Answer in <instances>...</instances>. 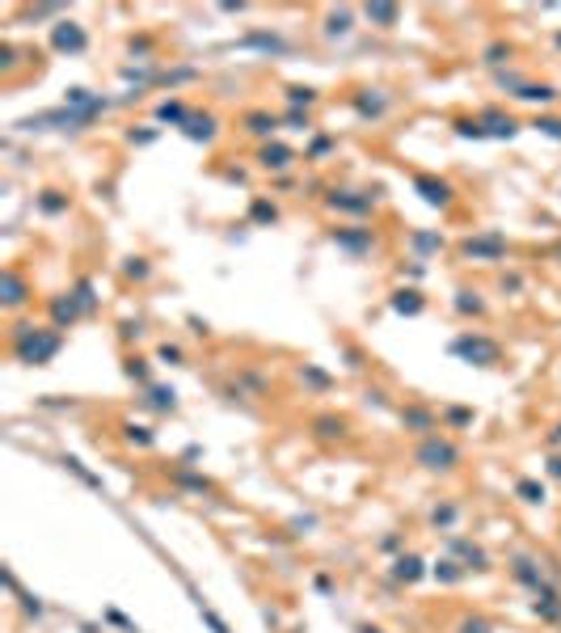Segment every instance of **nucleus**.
<instances>
[{
    "label": "nucleus",
    "mask_w": 561,
    "mask_h": 633,
    "mask_svg": "<svg viewBox=\"0 0 561 633\" xmlns=\"http://www.w3.org/2000/svg\"><path fill=\"white\" fill-rule=\"evenodd\" d=\"M401 427L405 431H418V435H430V431H439V418L426 406H405L401 409Z\"/></svg>",
    "instance_id": "12"
},
{
    "label": "nucleus",
    "mask_w": 561,
    "mask_h": 633,
    "mask_svg": "<svg viewBox=\"0 0 561 633\" xmlns=\"http://www.w3.org/2000/svg\"><path fill=\"white\" fill-rule=\"evenodd\" d=\"M329 148H333V139H313V148H308V156H325Z\"/></svg>",
    "instance_id": "53"
},
{
    "label": "nucleus",
    "mask_w": 561,
    "mask_h": 633,
    "mask_svg": "<svg viewBox=\"0 0 561 633\" xmlns=\"http://www.w3.org/2000/svg\"><path fill=\"white\" fill-rule=\"evenodd\" d=\"M143 406H152V409H178V393L173 389H165V384H148V397H143Z\"/></svg>",
    "instance_id": "22"
},
{
    "label": "nucleus",
    "mask_w": 561,
    "mask_h": 633,
    "mask_svg": "<svg viewBox=\"0 0 561 633\" xmlns=\"http://www.w3.org/2000/svg\"><path fill=\"white\" fill-rule=\"evenodd\" d=\"M59 464H64V469H68V473H72V477H81V482H85V486H89V490H101V477H94V473H89V469H85V464H81V460H76V456H64V460H59Z\"/></svg>",
    "instance_id": "31"
},
{
    "label": "nucleus",
    "mask_w": 561,
    "mask_h": 633,
    "mask_svg": "<svg viewBox=\"0 0 561 633\" xmlns=\"http://www.w3.org/2000/svg\"><path fill=\"white\" fill-rule=\"evenodd\" d=\"M359 633H380V629H372V625H363V629H359Z\"/></svg>",
    "instance_id": "60"
},
{
    "label": "nucleus",
    "mask_w": 561,
    "mask_h": 633,
    "mask_svg": "<svg viewBox=\"0 0 561 633\" xmlns=\"http://www.w3.org/2000/svg\"><path fill=\"white\" fill-rule=\"evenodd\" d=\"M380 549H384V553H393V549H401V537H384V541H380Z\"/></svg>",
    "instance_id": "56"
},
{
    "label": "nucleus",
    "mask_w": 561,
    "mask_h": 633,
    "mask_svg": "<svg viewBox=\"0 0 561 633\" xmlns=\"http://www.w3.org/2000/svg\"><path fill=\"white\" fill-rule=\"evenodd\" d=\"M414 249H418V254H435V249H443V236H435V232H414Z\"/></svg>",
    "instance_id": "39"
},
{
    "label": "nucleus",
    "mask_w": 561,
    "mask_h": 633,
    "mask_svg": "<svg viewBox=\"0 0 561 633\" xmlns=\"http://www.w3.org/2000/svg\"><path fill=\"white\" fill-rule=\"evenodd\" d=\"M456 633H494V625H490L485 617H465V621L456 625Z\"/></svg>",
    "instance_id": "41"
},
{
    "label": "nucleus",
    "mask_w": 561,
    "mask_h": 633,
    "mask_svg": "<svg viewBox=\"0 0 561 633\" xmlns=\"http://www.w3.org/2000/svg\"><path fill=\"white\" fill-rule=\"evenodd\" d=\"M481 123H490V127H485V136L490 139H515V131H519V123H515V119H502L498 110H485Z\"/></svg>",
    "instance_id": "17"
},
{
    "label": "nucleus",
    "mask_w": 561,
    "mask_h": 633,
    "mask_svg": "<svg viewBox=\"0 0 561 633\" xmlns=\"http://www.w3.org/2000/svg\"><path fill=\"white\" fill-rule=\"evenodd\" d=\"M300 380H308L313 389H329V384H333V380H329V372L313 367V363H304V367H300Z\"/></svg>",
    "instance_id": "37"
},
{
    "label": "nucleus",
    "mask_w": 561,
    "mask_h": 633,
    "mask_svg": "<svg viewBox=\"0 0 561 633\" xmlns=\"http://www.w3.org/2000/svg\"><path fill=\"white\" fill-rule=\"evenodd\" d=\"M156 119L161 123H173V127H186L190 110L182 106V101H161V110H156Z\"/></svg>",
    "instance_id": "27"
},
{
    "label": "nucleus",
    "mask_w": 561,
    "mask_h": 633,
    "mask_svg": "<svg viewBox=\"0 0 561 633\" xmlns=\"http://www.w3.org/2000/svg\"><path fill=\"white\" fill-rule=\"evenodd\" d=\"M414 460L422 469H430V473H448V469L460 464V448L452 439H443V435H426L418 444V452H414Z\"/></svg>",
    "instance_id": "2"
},
{
    "label": "nucleus",
    "mask_w": 561,
    "mask_h": 633,
    "mask_svg": "<svg viewBox=\"0 0 561 633\" xmlns=\"http://www.w3.org/2000/svg\"><path fill=\"white\" fill-rule=\"evenodd\" d=\"M452 355L465 363H477V367H494L502 359V347L494 338H481V334H460V338H452Z\"/></svg>",
    "instance_id": "3"
},
{
    "label": "nucleus",
    "mask_w": 561,
    "mask_h": 633,
    "mask_svg": "<svg viewBox=\"0 0 561 633\" xmlns=\"http://www.w3.org/2000/svg\"><path fill=\"white\" fill-rule=\"evenodd\" d=\"M549 444H561V427L553 431V435H549Z\"/></svg>",
    "instance_id": "59"
},
{
    "label": "nucleus",
    "mask_w": 561,
    "mask_h": 633,
    "mask_svg": "<svg viewBox=\"0 0 561 633\" xmlns=\"http://www.w3.org/2000/svg\"><path fill=\"white\" fill-rule=\"evenodd\" d=\"M241 46H258V51H275V55L287 51V43H283L279 34H249V39H241Z\"/></svg>",
    "instance_id": "30"
},
{
    "label": "nucleus",
    "mask_w": 561,
    "mask_h": 633,
    "mask_svg": "<svg viewBox=\"0 0 561 633\" xmlns=\"http://www.w3.org/2000/svg\"><path fill=\"white\" fill-rule=\"evenodd\" d=\"M507 59H511V46H507V43L485 46V64H490V68H498V64H507Z\"/></svg>",
    "instance_id": "42"
},
{
    "label": "nucleus",
    "mask_w": 561,
    "mask_h": 633,
    "mask_svg": "<svg viewBox=\"0 0 561 633\" xmlns=\"http://www.w3.org/2000/svg\"><path fill=\"white\" fill-rule=\"evenodd\" d=\"M430 574H435L439 583H460L468 570L460 566V562H456V557H443V562H435V570H430Z\"/></svg>",
    "instance_id": "24"
},
{
    "label": "nucleus",
    "mask_w": 561,
    "mask_h": 633,
    "mask_svg": "<svg viewBox=\"0 0 561 633\" xmlns=\"http://www.w3.org/2000/svg\"><path fill=\"white\" fill-rule=\"evenodd\" d=\"M76 296H81V304H85V309H94V304H97L94 283H89V279H81V283H76Z\"/></svg>",
    "instance_id": "48"
},
{
    "label": "nucleus",
    "mask_w": 561,
    "mask_h": 633,
    "mask_svg": "<svg viewBox=\"0 0 561 633\" xmlns=\"http://www.w3.org/2000/svg\"><path fill=\"white\" fill-rule=\"evenodd\" d=\"M515 494L523 498V502H545V486L536 477H523V482H515Z\"/></svg>",
    "instance_id": "34"
},
{
    "label": "nucleus",
    "mask_w": 561,
    "mask_h": 633,
    "mask_svg": "<svg viewBox=\"0 0 561 633\" xmlns=\"http://www.w3.org/2000/svg\"><path fill=\"white\" fill-rule=\"evenodd\" d=\"M26 296H30V291H26L21 274H17V271H4V304H9V309H17V304H26Z\"/></svg>",
    "instance_id": "23"
},
{
    "label": "nucleus",
    "mask_w": 561,
    "mask_h": 633,
    "mask_svg": "<svg viewBox=\"0 0 561 633\" xmlns=\"http://www.w3.org/2000/svg\"><path fill=\"white\" fill-rule=\"evenodd\" d=\"M557 46H561V34H557Z\"/></svg>",
    "instance_id": "61"
},
{
    "label": "nucleus",
    "mask_w": 561,
    "mask_h": 633,
    "mask_svg": "<svg viewBox=\"0 0 561 633\" xmlns=\"http://www.w3.org/2000/svg\"><path fill=\"white\" fill-rule=\"evenodd\" d=\"M85 43H89V39H85V30H81L76 21H59V26H55V34H51V46H55V51H64V55H81Z\"/></svg>",
    "instance_id": "6"
},
{
    "label": "nucleus",
    "mask_w": 561,
    "mask_h": 633,
    "mask_svg": "<svg viewBox=\"0 0 561 633\" xmlns=\"http://www.w3.org/2000/svg\"><path fill=\"white\" fill-rule=\"evenodd\" d=\"M182 131L190 139H216V114H190Z\"/></svg>",
    "instance_id": "20"
},
{
    "label": "nucleus",
    "mask_w": 561,
    "mask_h": 633,
    "mask_svg": "<svg viewBox=\"0 0 561 633\" xmlns=\"http://www.w3.org/2000/svg\"><path fill=\"white\" fill-rule=\"evenodd\" d=\"M59 347H64L59 329H34V325H17L13 329V355L21 363L43 367V363H51L59 355Z\"/></svg>",
    "instance_id": "1"
},
{
    "label": "nucleus",
    "mask_w": 561,
    "mask_h": 633,
    "mask_svg": "<svg viewBox=\"0 0 561 633\" xmlns=\"http://www.w3.org/2000/svg\"><path fill=\"white\" fill-rule=\"evenodd\" d=\"M249 216H253L258 224H275V220H279V207L266 203V199H253V211H249Z\"/></svg>",
    "instance_id": "35"
},
{
    "label": "nucleus",
    "mask_w": 561,
    "mask_h": 633,
    "mask_svg": "<svg viewBox=\"0 0 561 633\" xmlns=\"http://www.w3.org/2000/svg\"><path fill=\"white\" fill-rule=\"evenodd\" d=\"M549 473H553V477H561V456H553V460H549Z\"/></svg>",
    "instance_id": "58"
},
{
    "label": "nucleus",
    "mask_w": 561,
    "mask_h": 633,
    "mask_svg": "<svg viewBox=\"0 0 561 633\" xmlns=\"http://www.w3.org/2000/svg\"><path fill=\"white\" fill-rule=\"evenodd\" d=\"M245 127H249L253 136H275V127H279V119H275V114H266V110H253V114L245 119Z\"/></svg>",
    "instance_id": "26"
},
{
    "label": "nucleus",
    "mask_w": 561,
    "mask_h": 633,
    "mask_svg": "<svg viewBox=\"0 0 561 633\" xmlns=\"http://www.w3.org/2000/svg\"><path fill=\"white\" fill-rule=\"evenodd\" d=\"M123 274H127V279H136V283H143V279L152 274V266H148L143 258H127V266H123Z\"/></svg>",
    "instance_id": "40"
},
{
    "label": "nucleus",
    "mask_w": 561,
    "mask_h": 633,
    "mask_svg": "<svg viewBox=\"0 0 561 633\" xmlns=\"http://www.w3.org/2000/svg\"><path fill=\"white\" fill-rule=\"evenodd\" d=\"M123 439L136 444V448H152V444H156V435H152L148 427H140V422H127V427H123Z\"/></svg>",
    "instance_id": "32"
},
{
    "label": "nucleus",
    "mask_w": 561,
    "mask_h": 633,
    "mask_svg": "<svg viewBox=\"0 0 561 633\" xmlns=\"http://www.w3.org/2000/svg\"><path fill=\"white\" fill-rule=\"evenodd\" d=\"M536 617L540 621H549V625H557L561 621V591H557V583H549V587H540L536 591Z\"/></svg>",
    "instance_id": "10"
},
{
    "label": "nucleus",
    "mask_w": 561,
    "mask_h": 633,
    "mask_svg": "<svg viewBox=\"0 0 561 633\" xmlns=\"http://www.w3.org/2000/svg\"><path fill=\"white\" fill-rule=\"evenodd\" d=\"M123 372H127L136 384H148V363H143V359H127V367H123Z\"/></svg>",
    "instance_id": "45"
},
{
    "label": "nucleus",
    "mask_w": 561,
    "mask_h": 633,
    "mask_svg": "<svg viewBox=\"0 0 561 633\" xmlns=\"http://www.w3.org/2000/svg\"><path fill=\"white\" fill-rule=\"evenodd\" d=\"M287 127H295V131H308V114H304V110H287Z\"/></svg>",
    "instance_id": "52"
},
{
    "label": "nucleus",
    "mask_w": 561,
    "mask_h": 633,
    "mask_svg": "<svg viewBox=\"0 0 561 633\" xmlns=\"http://www.w3.org/2000/svg\"><path fill=\"white\" fill-rule=\"evenodd\" d=\"M363 13H368V21L380 26V30H393V26H397V17H401V9H397V4H368Z\"/></svg>",
    "instance_id": "21"
},
{
    "label": "nucleus",
    "mask_w": 561,
    "mask_h": 633,
    "mask_svg": "<svg viewBox=\"0 0 561 633\" xmlns=\"http://www.w3.org/2000/svg\"><path fill=\"white\" fill-rule=\"evenodd\" d=\"M456 136H465V139H485V127H481V123H468V119H460V123H456Z\"/></svg>",
    "instance_id": "44"
},
{
    "label": "nucleus",
    "mask_w": 561,
    "mask_h": 633,
    "mask_svg": "<svg viewBox=\"0 0 561 633\" xmlns=\"http://www.w3.org/2000/svg\"><path fill=\"white\" fill-rule=\"evenodd\" d=\"M519 287H523L519 274H502V291H519Z\"/></svg>",
    "instance_id": "54"
},
{
    "label": "nucleus",
    "mask_w": 561,
    "mask_h": 633,
    "mask_svg": "<svg viewBox=\"0 0 561 633\" xmlns=\"http://www.w3.org/2000/svg\"><path fill=\"white\" fill-rule=\"evenodd\" d=\"M536 131H545L549 139H561V119H536Z\"/></svg>",
    "instance_id": "47"
},
{
    "label": "nucleus",
    "mask_w": 561,
    "mask_h": 633,
    "mask_svg": "<svg viewBox=\"0 0 561 633\" xmlns=\"http://www.w3.org/2000/svg\"><path fill=\"white\" fill-rule=\"evenodd\" d=\"M287 101H291V110L313 106V101H317V89H308V85H291V89H287Z\"/></svg>",
    "instance_id": "36"
},
{
    "label": "nucleus",
    "mask_w": 561,
    "mask_h": 633,
    "mask_svg": "<svg viewBox=\"0 0 561 633\" xmlns=\"http://www.w3.org/2000/svg\"><path fill=\"white\" fill-rule=\"evenodd\" d=\"M511 574H515V583H523L527 591H540V587H549V583H557V579H549V570H545L536 557H527V553H519L511 562Z\"/></svg>",
    "instance_id": "4"
},
{
    "label": "nucleus",
    "mask_w": 561,
    "mask_h": 633,
    "mask_svg": "<svg viewBox=\"0 0 561 633\" xmlns=\"http://www.w3.org/2000/svg\"><path fill=\"white\" fill-rule=\"evenodd\" d=\"M156 359L161 363H182V347H169V342H165V347L156 351Z\"/></svg>",
    "instance_id": "51"
},
{
    "label": "nucleus",
    "mask_w": 561,
    "mask_h": 633,
    "mask_svg": "<svg viewBox=\"0 0 561 633\" xmlns=\"http://www.w3.org/2000/svg\"><path fill=\"white\" fill-rule=\"evenodd\" d=\"M443 422H452V427H468V422H472V409H448V414H443Z\"/></svg>",
    "instance_id": "49"
},
{
    "label": "nucleus",
    "mask_w": 561,
    "mask_h": 633,
    "mask_svg": "<svg viewBox=\"0 0 561 633\" xmlns=\"http://www.w3.org/2000/svg\"><path fill=\"white\" fill-rule=\"evenodd\" d=\"M329 207L333 211H350V216H368L375 207V199L372 194H355V190H333L329 194Z\"/></svg>",
    "instance_id": "7"
},
{
    "label": "nucleus",
    "mask_w": 561,
    "mask_h": 633,
    "mask_svg": "<svg viewBox=\"0 0 561 633\" xmlns=\"http://www.w3.org/2000/svg\"><path fill=\"white\" fill-rule=\"evenodd\" d=\"M194 76H198L194 68H173V72H161L156 81H161V85H182V81H194Z\"/></svg>",
    "instance_id": "43"
},
{
    "label": "nucleus",
    "mask_w": 561,
    "mask_h": 633,
    "mask_svg": "<svg viewBox=\"0 0 561 633\" xmlns=\"http://www.w3.org/2000/svg\"><path fill=\"white\" fill-rule=\"evenodd\" d=\"M456 515H460V511H456L452 502H443V507H435V511H430V524H435V528H452V524H456Z\"/></svg>",
    "instance_id": "38"
},
{
    "label": "nucleus",
    "mask_w": 561,
    "mask_h": 633,
    "mask_svg": "<svg viewBox=\"0 0 561 633\" xmlns=\"http://www.w3.org/2000/svg\"><path fill=\"white\" fill-rule=\"evenodd\" d=\"M156 139V131H131V144H152Z\"/></svg>",
    "instance_id": "55"
},
{
    "label": "nucleus",
    "mask_w": 561,
    "mask_h": 633,
    "mask_svg": "<svg viewBox=\"0 0 561 633\" xmlns=\"http://www.w3.org/2000/svg\"><path fill=\"white\" fill-rule=\"evenodd\" d=\"M456 313L460 316H481L485 313V300L477 291H456Z\"/></svg>",
    "instance_id": "28"
},
{
    "label": "nucleus",
    "mask_w": 561,
    "mask_h": 633,
    "mask_svg": "<svg viewBox=\"0 0 561 633\" xmlns=\"http://www.w3.org/2000/svg\"><path fill=\"white\" fill-rule=\"evenodd\" d=\"M313 587H317V591H321V595H329V591H333V583H329V579H325V574H317V583H313Z\"/></svg>",
    "instance_id": "57"
},
{
    "label": "nucleus",
    "mask_w": 561,
    "mask_h": 633,
    "mask_svg": "<svg viewBox=\"0 0 561 633\" xmlns=\"http://www.w3.org/2000/svg\"><path fill=\"white\" fill-rule=\"evenodd\" d=\"M414 190H418L430 207H448V203H452V186L439 181V178H414Z\"/></svg>",
    "instance_id": "13"
},
{
    "label": "nucleus",
    "mask_w": 561,
    "mask_h": 633,
    "mask_svg": "<svg viewBox=\"0 0 561 633\" xmlns=\"http://www.w3.org/2000/svg\"><path fill=\"white\" fill-rule=\"evenodd\" d=\"M291 161H295V152H291L287 144H266V148L258 152V165H262V169H287Z\"/></svg>",
    "instance_id": "16"
},
{
    "label": "nucleus",
    "mask_w": 561,
    "mask_h": 633,
    "mask_svg": "<svg viewBox=\"0 0 561 633\" xmlns=\"http://www.w3.org/2000/svg\"><path fill=\"white\" fill-rule=\"evenodd\" d=\"M557 258H561V249H557Z\"/></svg>",
    "instance_id": "62"
},
{
    "label": "nucleus",
    "mask_w": 561,
    "mask_h": 633,
    "mask_svg": "<svg viewBox=\"0 0 561 633\" xmlns=\"http://www.w3.org/2000/svg\"><path fill=\"white\" fill-rule=\"evenodd\" d=\"M198 608H203V621L211 625V633H228V625H224V621H220V617H216V612H211L207 604H198Z\"/></svg>",
    "instance_id": "50"
},
{
    "label": "nucleus",
    "mask_w": 561,
    "mask_h": 633,
    "mask_svg": "<svg viewBox=\"0 0 561 633\" xmlns=\"http://www.w3.org/2000/svg\"><path fill=\"white\" fill-rule=\"evenodd\" d=\"M313 435L317 439H346V418H333V414L313 418Z\"/></svg>",
    "instance_id": "18"
},
{
    "label": "nucleus",
    "mask_w": 561,
    "mask_h": 633,
    "mask_svg": "<svg viewBox=\"0 0 561 633\" xmlns=\"http://www.w3.org/2000/svg\"><path fill=\"white\" fill-rule=\"evenodd\" d=\"M325 30H329V34H346V30H350V13H333Z\"/></svg>",
    "instance_id": "46"
},
{
    "label": "nucleus",
    "mask_w": 561,
    "mask_h": 633,
    "mask_svg": "<svg viewBox=\"0 0 561 633\" xmlns=\"http://www.w3.org/2000/svg\"><path fill=\"white\" fill-rule=\"evenodd\" d=\"M422 574H426V562H422L418 553H401V557L393 562V579H397V583H418Z\"/></svg>",
    "instance_id": "14"
},
{
    "label": "nucleus",
    "mask_w": 561,
    "mask_h": 633,
    "mask_svg": "<svg viewBox=\"0 0 561 633\" xmlns=\"http://www.w3.org/2000/svg\"><path fill=\"white\" fill-rule=\"evenodd\" d=\"M384 106H388V101H384V93H380V89H363L359 97H355V110H359L363 119H380V114H384Z\"/></svg>",
    "instance_id": "19"
},
{
    "label": "nucleus",
    "mask_w": 561,
    "mask_h": 633,
    "mask_svg": "<svg viewBox=\"0 0 561 633\" xmlns=\"http://www.w3.org/2000/svg\"><path fill=\"white\" fill-rule=\"evenodd\" d=\"M465 254L477 258V262H502L507 258V241L498 232H485V236H468L465 241Z\"/></svg>",
    "instance_id": "5"
},
{
    "label": "nucleus",
    "mask_w": 561,
    "mask_h": 633,
    "mask_svg": "<svg viewBox=\"0 0 561 633\" xmlns=\"http://www.w3.org/2000/svg\"><path fill=\"white\" fill-rule=\"evenodd\" d=\"M178 486L190 490V494H211V490H216L207 477H198V473H190V469H178Z\"/></svg>",
    "instance_id": "29"
},
{
    "label": "nucleus",
    "mask_w": 561,
    "mask_h": 633,
    "mask_svg": "<svg viewBox=\"0 0 561 633\" xmlns=\"http://www.w3.org/2000/svg\"><path fill=\"white\" fill-rule=\"evenodd\" d=\"M333 245L346 249V254H368L375 245V236H372V228H338L333 232Z\"/></svg>",
    "instance_id": "8"
},
{
    "label": "nucleus",
    "mask_w": 561,
    "mask_h": 633,
    "mask_svg": "<svg viewBox=\"0 0 561 633\" xmlns=\"http://www.w3.org/2000/svg\"><path fill=\"white\" fill-rule=\"evenodd\" d=\"M515 97H519V101H540V106H545V101L557 97V89H553V85H527V81H523V85L515 89Z\"/></svg>",
    "instance_id": "25"
},
{
    "label": "nucleus",
    "mask_w": 561,
    "mask_h": 633,
    "mask_svg": "<svg viewBox=\"0 0 561 633\" xmlns=\"http://www.w3.org/2000/svg\"><path fill=\"white\" fill-rule=\"evenodd\" d=\"M39 207H43L47 216H59V211H68V194H59V190H43V194H39Z\"/></svg>",
    "instance_id": "33"
},
{
    "label": "nucleus",
    "mask_w": 561,
    "mask_h": 633,
    "mask_svg": "<svg viewBox=\"0 0 561 633\" xmlns=\"http://www.w3.org/2000/svg\"><path fill=\"white\" fill-rule=\"evenodd\" d=\"M81 313H89L85 304H81V296L76 291H68V296H55L51 300V316H55V329H64V325H72Z\"/></svg>",
    "instance_id": "9"
},
{
    "label": "nucleus",
    "mask_w": 561,
    "mask_h": 633,
    "mask_svg": "<svg viewBox=\"0 0 561 633\" xmlns=\"http://www.w3.org/2000/svg\"><path fill=\"white\" fill-rule=\"evenodd\" d=\"M422 304H426V300H422V291H414V287H401V291H393V296H388V309H393V313H401V316H418Z\"/></svg>",
    "instance_id": "15"
},
{
    "label": "nucleus",
    "mask_w": 561,
    "mask_h": 633,
    "mask_svg": "<svg viewBox=\"0 0 561 633\" xmlns=\"http://www.w3.org/2000/svg\"><path fill=\"white\" fill-rule=\"evenodd\" d=\"M448 549L460 557V566H465V570H490V557H485V549H477V544L460 541V537H448Z\"/></svg>",
    "instance_id": "11"
}]
</instances>
